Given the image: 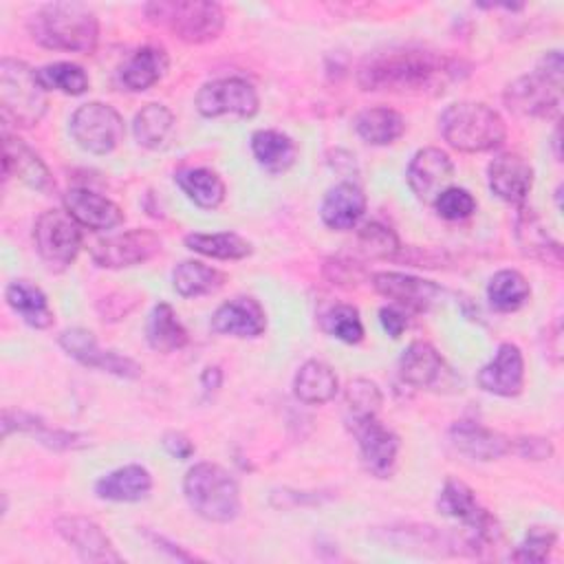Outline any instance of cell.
Masks as SVG:
<instances>
[{
    "mask_svg": "<svg viewBox=\"0 0 564 564\" xmlns=\"http://www.w3.org/2000/svg\"><path fill=\"white\" fill-rule=\"evenodd\" d=\"M465 73L463 64L454 57L421 48H401L366 57L357 70V84L361 90L443 93L447 84L460 79Z\"/></svg>",
    "mask_w": 564,
    "mask_h": 564,
    "instance_id": "cell-1",
    "label": "cell"
},
{
    "mask_svg": "<svg viewBox=\"0 0 564 564\" xmlns=\"http://www.w3.org/2000/svg\"><path fill=\"white\" fill-rule=\"evenodd\" d=\"M29 35L44 48L68 53H93L99 42V22L82 2L42 4L26 22Z\"/></svg>",
    "mask_w": 564,
    "mask_h": 564,
    "instance_id": "cell-2",
    "label": "cell"
},
{
    "mask_svg": "<svg viewBox=\"0 0 564 564\" xmlns=\"http://www.w3.org/2000/svg\"><path fill=\"white\" fill-rule=\"evenodd\" d=\"M562 53H544L533 73L518 77L505 88V106L518 117H557L562 106Z\"/></svg>",
    "mask_w": 564,
    "mask_h": 564,
    "instance_id": "cell-3",
    "label": "cell"
},
{
    "mask_svg": "<svg viewBox=\"0 0 564 564\" xmlns=\"http://www.w3.org/2000/svg\"><path fill=\"white\" fill-rule=\"evenodd\" d=\"M438 128L454 150L471 154L494 150L507 137L502 117L480 101L449 104L438 117Z\"/></svg>",
    "mask_w": 564,
    "mask_h": 564,
    "instance_id": "cell-4",
    "label": "cell"
},
{
    "mask_svg": "<svg viewBox=\"0 0 564 564\" xmlns=\"http://www.w3.org/2000/svg\"><path fill=\"white\" fill-rule=\"evenodd\" d=\"M436 507L445 518H452L463 524L460 535H456L460 553L478 555L485 546L496 544L500 540V524L496 516H491L478 502L474 489L463 480L447 478L441 487Z\"/></svg>",
    "mask_w": 564,
    "mask_h": 564,
    "instance_id": "cell-5",
    "label": "cell"
},
{
    "mask_svg": "<svg viewBox=\"0 0 564 564\" xmlns=\"http://www.w3.org/2000/svg\"><path fill=\"white\" fill-rule=\"evenodd\" d=\"M48 108L46 88L40 84L37 70L15 57L0 62V117L13 128H33Z\"/></svg>",
    "mask_w": 564,
    "mask_h": 564,
    "instance_id": "cell-6",
    "label": "cell"
},
{
    "mask_svg": "<svg viewBox=\"0 0 564 564\" xmlns=\"http://www.w3.org/2000/svg\"><path fill=\"white\" fill-rule=\"evenodd\" d=\"M187 505L209 522H231L240 513V487L216 463H196L183 478Z\"/></svg>",
    "mask_w": 564,
    "mask_h": 564,
    "instance_id": "cell-7",
    "label": "cell"
},
{
    "mask_svg": "<svg viewBox=\"0 0 564 564\" xmlns=\"http://www.w3.org/2000/svg\"><path fill=\"white\" fill-rule=\"evenodd\" d=\"M145 15L187 44H205L216 40L225 29V11L218 2L209 0H176L150 2Z\"/></svg>",
    "mask_w": 564,
    "mask_h": 564,
    "instance_id": "cell-8",
    "label": "cell"
},
{
    "mask_svg": "<svg viewBox=\"0 0 564 564\" xmlns=\"http://www.w3.org/2000/svg\"><path fill=\"white\" fill-rule=\"evenodd\" d=\"M73 141L90 154H110L126 134L121 115L101 101L82 104L68 123Z\"/></svg>",
    "mask_w": 564,
    "mask_h": 564,
    "instance_id": "cell-9",
    "label": "cell"
},
{
    "mask_svg": "<svg viewBox=\"0 0 564 564\" xmlns=\"http://www.w3.org/2000/svg\"><path fill=\"white\" fill-rule=\"evenodd\" d=\"M33 242L48 267L64 269L75 262L82 249L79 223L66 209H46L33 225Z\"/></svg>",
    "mask_w": 564,
    "mask_h": 564,
    "instance_id": "cell-10",
    "label": "cell"
},
{
    "mask_svg": "<svg viewBox=\"0 0 564 564\" xmlns=\"http://www.w3.org/2000/svg\"><path fill=\"white\" fill-rule=\"evenodd\" d=\"M348 425L357 438L364 467L377 478L392 476L399 456V436L377 414H350Z\"/></svg>",
    "mask_w": 564,
    "mask_h": 564,
    "instance_id": "cell-11",
    "label": "cell"
},
{
    "mask_svg": "<svg viewBox=\"0 0 564 564\" xmlns=\"http://www.w3.org/2000/svg\"><path fill=\"white\" fill-rule=\"evenodd\" d=\"M260 99L256 88L240 77H223L200 86L196 93V110L203 117H220L236 115L249 119L258 112Z\"/></svg>",
    "mask_w": 564,
    "mask_h": 564,
    "instance_id": "cell-12",
    "label": "cell"
},
{
    "mask_svg": "<svg viewBox=\"0 0 564 564\" xmlns=\"http://www.w3.org/2000/svg\"><path fill=\"white\" fill-rule=\"evenodd\" d=\"M161 251V238L152 229H128L117 236L97 240L90 258L101 269H123L148 262Z\"/></svg>",
    "mask_w": 564,
    "mask_h": 564,
    "instance_id": "cell-13",
    "label": "cell"
},
{
    "mask_svg": "<svg viewBox=\"0 0 564 564\" xmlns=\"http://www.w3.org/2000/svg\"><path fill=\"white\" fill-rule=\"evenodd\" d=\"M57 341L68 357L77 359L88 368H99L121 379H139L143 375L141 364H137L132 357L119 355L117 350L99 348L95 335L86 328H68L59 335Z\"/></svg>",
    "mask_w": 564,
    "mask_h": 564,
    "instance_id": "cell-14",
    "label": "cell"
},
{
    "mask_svg": "<svg viewBox=\"0 0 564 564\" xmlns=\"http://www.w3.org/2000/svg\"><path fill=\"white\" fill-rule=\"evenodd\" d=\"M370 282L379 295L392 300L399 308L414 311V313L427 311L443 295V289L432 280H423V278L399 273V271L372 273Z\"/></svg>",
    "mask_w": 564,
    "mask_h": 564,
    "instance_id": "cell-15",
    "label": "cell"
},
{
    "mask_svg": "<svg viewBox=\"0 0 564 564\" xmlns=\"http://www.w3.org/2000/svg\"><path fill=\"white\" fill-rule=\"evenodd\" d=\"M405 178L419 200L434 203V198L449 187L454 178V163L441 148H423L410 159Z\"/></svg>",
    "mask_w": 564,
    "mask_h": 564,
    "instance_id": "cell-16",
    "label": "cell"
},
{
    "mask_svg": "<svg viewBox=\"0 0 564 564\" xmlns=\"http://www.w3.org/2000/svg\"><path fill=\"white\" fill-rule=\"evenodd\" d=\"M2 165H4V176H13L29 185L31 189L51 196L55 192V181L53 174L48 172L46 163L40 159V154L26 145L15 134H9L7 130L2 132Z\"/></svg>",
    "mask_w": 564,
    "mask_h": 564,
    "instance_id": "cell-17",
    "label": "cell"
},
{
    "mask_svg": "<svg viewBox=\"0 0 564 564\" xmlns=\"http://www.w3.org/2000/svg\"><path fill=\"white\" fill-rule=\"evenodd\" d=\"M55 531L70 544L84 562H121L123 557L112 546L104 529L84 516H62L55 520Z\"/></svg>",
    "mask_w": 564,
    "mask_h": 564,
    "instance_id": "cell-18",
    "label": "cell"
},
{
    "mask_svg": "<svg viewBox=\"0 0 564 564\" xmlns=\"http://www.w3.org/2000/svg\"><path fill=\"white\" fill-rule=\"evenodd\" d=\"M478 386L496 397H518L524 388V357L522 350L502 341L489 364L478 370Z\"/></svg>",
    "mask_w": 564,
    "mask_h": 564,
    "instance_id": "cell-19",
    "label": "cell"
},
{
    "mask_svg": "<svg viewBox=\"0 0 564 564\" xmlns=\"http://www.w3.org/2000/svg\"><path fill=\"white\" fill-rule=\"evenodd\" d=\"M487 181L489 189L500 200L520 207L533 187V167L524 156L516 152H502L491 159L487 167Z\"/></svg>",
    "mask_w": 564,
    "mask_h": 564,
    "instance_id": "cell-20",
    "label": "cell"
},
{
    "mask_svg": "<svg viewBox=\"0 0 564 564\" xmlns=\"http://www.w3.org/2000/svg\"><path fill=\"white\" fill-rule=\"evenodd\" d=\"M447 375H449L447 364L430 341L416 339L399 357V377L403 383L412 388L434 390L443 386Z\"/></svg>",
    "mask_w": 564,
    "mask_h": 564,
    "instance_id": "cell-21",
    "label": "cell"
},
{
    "mask_svg": "<svg viewBox=\"0 0 564 564\" xmlns=\"http://www.w3.org/2000/svg\"><path fill=\"white\" fill-rule=\"evenodd\" d=\"M209 326L218 335L258 337L267 328V313L256 297L238 295L214 311Z\"/></svg>",
    "mask_w": 564,
    "mask_h": 564,
    "instance_id": "cell-22",
    "label": "cell"
},
{
    "mask_svg": "<svg viewBox=\"0 0 564 564\" xmlns=\"http://www.w3.org/2000/svg\"><path fill=\"white\" fill-rule=\"evenodd\" d=\"M62 200H64V209L86 229L104 231L123 223L121 207L93 189L73 187L64 194Z\"/></svg>",
    "mask_w": 564,
    "mask_h": 564,
    "instance_id": "cell-23",
    "label": "cell"
},
{
    "mask_svg": "<svg viewBox=\"0 0 564 564\" xmlns=\"http://www.w3.org/2000/svg\"><path fill=\"white\" fill-rule=\"evenodd\" d=\"M449 441L460 454L474 460H496L513 449L511 438L476 421H456L449 427Z\"/></svg>",
    "mask_w": 564,
    "mask_h": 564,
    "instance_id": "cell-24",
    "label": "cell"
},
{
    "mask_svg": "<svg viewBox=\"0 0 564 564\" xmlns=\"http://www.w3.org/2000/svg\"><path fill=\"white\" fill-rule=\"evenodd\" d=\"M513 231H516V242L527 258H533L551 267H562V247L549 234V227L542 223V218L533 209L520 205Z\"/></svg>",
    "mask_w": 564,
    "mask_h": 564,
    "instance_id": "cell-25",
    "label": "cell"
},
{
    "mask_svg": "<svg viewBox=\"0 0 564 564\" xmlns=\"http://www.w3.org/2000/svg\"><path fill=\"white\" fill-rule=\"evenodd\" d=\"M13 432H24L35 436L42 445H46L48 449H82L88 445L86 436L77 434V432H66V430H57V427H48L40 416L24 412V410H4L2 412V436H11Z\"/></svg>",
    "mask_w": 564,
    "mask_h": 564,
    "instance_id": "cell-26",
    "label": "cell"
},
{
    "mask_svg": "<svg viewBox=\"0 0 564 564\" xmlns=\"http://www.w3.org/2000/svg\"><path fill=\"white\" fill-rule=\"evenodd\" d=\"M366 214V194L359 185L344 181L330 187L322 200V223L335 231L352 229Z\"/></svg>",
    "mask_w": 564,
    "mask_h": 564,
    "instance_id": "cell-27",
    "label": "cell"
},
{
    "mask_svg": "<svg viewBox=\"0 0 564 564\" xmlns=\"http://www.w3.org/2000/svg\"><path fill=\"white\" fill-rule=\"evenodd\" d=\"M152 491V474L143 465H123L95 482V494L110 502H139Z\"/></svg>",
    "mask_w": 564,
    "mask_h": 564,
    "instance_id": "cell-28",
    "label": "cell"
},
{
    "mask_svg": "<svg viewBox=\"0 0 564 564\" xmlns=\"http://www.w3.org/2000/svg\"><path fill=\"white\" fill-rule=\"evenodd\" d=\"M4 300L9 304V308L22 317L24 324H29L31 328H48L55 319L53 308L44 295V291L35 284H31L29 280H11L4 286Z\"/></svg>",
    "mask_w": 564,
    "mask_h": 564,
    "instance_id": "cell-29",
    "label": "cell"
},
{
    "mask_svg": "<svg viewBox=\"0 0 564 564\" xmlns=\"http://www.w3.org/2000/svg\"><path fill=\"white\" fill-rule=\"evenodd\" d=\"M167 66L170 59L161 46H141L121 66V84L132 93L148 90L163 79Z\"/></svg>",
    "mask_w": 564,
    "mask_h": 564,
    "instance_id": "cell-30",
    "label": "cell"
},
{
    "mask_svg": "<svg viewBox=\"0 0 564 564\" xmlns=\"http://www.w3.org/2000/svg\"><path fill=\"white\" fill-rule=\"evenodd\" d=\"M337 388L339 381L335 370L319 359L302 364L293 377V394L306 405L328 403L337 394Z\"/></svg>",
    "mask_w": 564,
    "mask_h": 564,
    "instance_id": "cell-31",
    "label": "cell"
},
{
    "mask_svg": "<svg viewBox=\"0 0 564 564\" xmlns=\"http://www.w3.org/2000/svg\"><path fill=\"white\" fill-rule=\"evenodd\" d=\"M251 152L269 174H282L297 161L295 141L280 130H256L251 134Z\"/></svg>",
    "mask_w": 564,
    "mask_h": 564,
    "instance_id": "cell-32",
    "label": "cell"
},
{
    "mask_svg": "<svg viewBox=\"0 0 564 564\" xmlns=\"http://www.w3.org/2000/svg\"><path fill=\"white\" fill-rule=\"evenodd\" d=\"M355 130L370 145H390L405 132V119L386 106L366 108L355 117Z\"/></svg>",
    "mask_w": 564,
    "mask_h": 564,
    "instance_id": "cell-33",
    "label": "cell"
},
{
    "mask_svg": "<svg viewBox=\"0 0 564 564\" xmlns=\"http://www.w3.org/2000/svg\"><path fill=\"white\" fill-rule=\"evenodd\" d=\"M183 194L200 209H216L225 200V183L209 167H185L174 174Z\"/></svg>",
    "mask_w": 564,
    "mask_h": 564,
    "instance_id": "cell-34",
    "label": "cell"
},
{
    "mask_svg": "<svg viewBox=\"0 0 564 564\" xmlns=\"http://www.w3.org/2000/svg\"><path fill=\"white\" fill-rule=\"evenodd\" d=\"M148 344L159 352H174L187 344V330L167 302L154 304L145 326Z\"/></svg>",
    "mask_w": 564,
    "mask_h": 564,
    "instance_id": "cell-35",
    "label": "cell"
},
{
    "mask_svg": "<svg viewBox=\"0 0 564 564\" xmlns=\"http://www.w3.org/2000/svg\"><path fill=\"white\" fill-rule=\"evenodd\" d=\"M227 275L198 260H183L172 271V284L181 297H200L216 293L225 284Z\"/></svg>",
    "mask_w": 564,
    "mask_h": 564,
    "instance_id": "cell-36",
    "label": "cell"
},
{
    "mask_svg": "<svg viewBox=\"0 0 564 564\" xmlns=\"http://www.w3.org/2000/svg\"><path fill=\"white\" fill-rule=\"evenodd\" d=\"M531 297V286L527 278L516 269H502L491 275L487 284V300L491 308L500 313H513L527 304Z\"/></svg>",
    "mask_w": 564,
    "mask_h": 564,
    "instance_id": "cell-37",
    "label": "cell"
},
{
    "mask_svg": "<svg viewBox=\"0 0 564 564\" xmlns=\"http://www.w3.org/2000/svg\"><path fill=\"white\" fill-rule=\"evenodd\" d=\"M174 128V115L163 104H145L132 121V132L139 145L148 150L161 148Z\"/></svg>",
    "mask_w": 564,
    "mask_h": 564,
    "instance_id": "cell-38",
    "label": "cell"
},
{
    "mask_svg": "<svg viewBox=\"0 0 564 564\" xmlns=\"http://www.w3.org/2000/svg\"><path fill=\"white\" fill-rule=\"evenodd\" d=\"M185 247L216 260H242L251 253V242L234 231L220 234H187Z\"/></svg>",
    "mask_w": 564,
    "mask_h": 564,
    "instance_id": "cell-39",
    "label": "cell"
},
{
    "mask_svg": "<svg viewBox=\"0 0 564 564\" xmlns=\"http://www.w3.org/2000/svg\"><path fill=\"white\" fill-rule=\"evenodd\" d=\"M40 84L46 90H59L64 95H84L88 90V75L79 64L55 62L37 70Z\"/></svg>",
    "mask_w": 564,
    "mask_h": 564,
    "instance_id": "cell-40",
    "label": "cell"
},
{
    "mask_svg": "<svg viewBox=\"0 0 564 564\" xmlns=\"http://www.w3.org/2000/svg\"><path fill=\"white\" fill-rule=\"evenodd\" d=\"M401 249L403 247L397 234L381 223H368L357 231V251L364 258L394 260L401 253Z\"/></svg>",
    "mask_w": 564,
    "mask_h": 564,
    "instance_id": "cell-41",
    "label": "cell"
},
{
    "mask_svg": "<svg viewBox=\"0 0 564 564\" xmlns=\"http://www.w3.org/2000/svg\"><path fill=\"white\" fill-rule=\"evenodd\" d=\"M322 326L328 335L346 344H359L364 339V324L359 311L352 304L330 306L322 317Z\"/></svg>",
    "mask_w": 564,
    "mask_h": 564,
    "instance_id": "cell-42",
    "label": "cell"
},
{
    "mask_svg": "<svg viewBox=\"0 0 564 564\" xmlns=\"http://www.w3.org/2000/svg\"><path fill=\"white\" fill-rule=\"evenodd\" d=\"M555 542H557V531L553 527L535 524L527 531L522 544H518L509 557L516 562H546Z\"/></svg>",
    "mask_w": 564,
    "mask_h": 564,
    "instance_id": "cell-43",
    "label": "cell"
},
{
    "mask_svg": "<svg viewBox=\"0 0 564 564\" xmlns=\"http://www.w3.org/2000/svg\"><path fill=\"white\" fill-rule=\"evenodd\" d=\"M434 209L445 220H465L476 212V198L465 187H447L434 198Z\"/></svg>",
    "mask_w": 564,
    "mask_h": 564,
    "instance_id": "cell-44",
    "label": "cell"
},
{
    "mask_svg": "<svg viewBox=\"0 0 564 564\" xmlns=\"http://www.w3.org/2000/svg\"><path fill=\"white\" fill-rule=\"evenodd\" d=\"M381 401V390L370 379H355L346 388V405L350 414H377Z\"/></svg>",
    "mask_w": 564,
    "mask_h": 564,
    "instance_id": "cell-45",
    "label": "cell"
},
{
    "mask_svg": "<svg viewBox=\"0 0 564 564\" xmlns=\"http://www.w3.org/2000/svg\"><path fill=\"white\" fill-rule=\"evenodd\" d=\"M324 275L339 286H352L361 280L364 271L359 267V262L350 260V258H328L324 262Z\"/></svg>",
    "mask_w": 564,
    "mask_h": 564,
    "instance_id": "cell-46",
    "label": "cell"
},
{
    "mask_svg": "<svg viewBox=\"0 0 564 564\" xmlns=\"http://www.w3.org/2000/svg\"><path fill=\"white\" fill-rule=\"evenodd\" d=\"M516 452L527 460H546L553 454V445L549 438L542 436H522L511 441Z\"/></svg>",
    "mask_w": 564,
    "mask_h": 564,
    "instance_id": "cell-47",
    "label": "cell"
},
{
    "mask_svg": "<svg viewBox=\"0 0 564 564\" xmlns=\"http://www.w3.org/2000/svg\"><path fill=\"white\" fill-rule=\"evenodd\" d=\"M161 445H163V449H165L172 458H178V460H187V458H192L194 452H196L194 443H192L183 432H176V430L165 432L163 438H161Z\"/></svg>",
    "mask_w": 564,
    "mask_h": 564,
    "instance_id": "cell-48",
    "label": "cell"
},
{
    "mask_svg": "<svg viewBox=\"0 0 564 564\" xmlns=\"http://www.w3.org/2000/svg\"><path fill=\"white\" fill-rule=\"evenodd\" d=\"M379 322L383 326V330L392 337V339H399L403 335V330L408 328V315L403 308L399 306H383L379 311Z\"/></svg>",
    "mask_w": 564,
    "mask_h": 564,
    "instance_id": "cell-49",
    "label": "cell"
},
{
    "mask_svg": "<svg viewBox=\"0 0 564 564\" xmlns=\"http://www.w3.org/2000/svg\"><path fill=\"white\" fill-rule=\"evenodd\" d=\"M220 383H223V372H220L218 366H209V368L203 370V375H200V386H203L205 392L218 390Z\"/></svg>",
    "mask_w": 564,
    "mask_h": 564,
    "instance_id": "cell-50",
    "label": "cell"
},
{
    "mask_svg": "<svg viewBox=\"0 0 564 564\" xmlns=\"http://www.w3.org/2000/svg\"><path fill=\"white\" fill-rule=\"evenodd\" d=\"M553 145H555V156L560 159V152H557V145H560V128H555V134H553Z\"/></svg>",
    "mask_w": 564,
    "mask_h": 564,
    "instance_id": "cell-51",
    "label": "cell"
}]
</instances>
